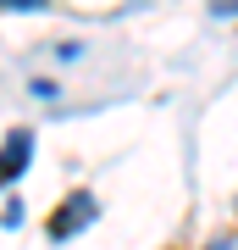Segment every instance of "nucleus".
Segmentation results:
<instances>
[{"label":"nucleus","instance_id":"nucleus-3","mask_svg":"<svg viewBox=\"0 0 238 250\" xmlns=\"http://www.w3.org/2000/svg\"><path fill=\"white\" fill-rule=\"evenodd\" d=\"M0 6H6V11H44L50 0H0Z\"/></svg>","mask_w":238,"mask_h":250},{"label":"nucleus","instance_id":"nucleus-5","mask_svg":"<svg viewBox=\"0 0 238 250\" xmlns=\"http://www.w3.org/2000/svg\"><path fill=\"white\" fill-rule=\"evenodd\" d=\"M211 17H238V0H211Z\"/></svg>","mask_w":238,"mask_h":250},{"label":"nucleus","instance_id":"nucleus-1","mask_svg":"<svg viewBox=\"0 0 238 250\" xmlns=\"http://www.w3.org/2000/svg\"><path fill=\"white\" fill-rule=\"evenodd\" d=\"M94 217H100L94 195H83V189H72V195H67L61 206H55V211H50V223H44V233H50L55 245H67L72 233H78V228H89Z\"/></svg>","mask_w":238,"mask_h":250},{"label":"nucleus","instance_id":"nucleus-6","mask_svg":"<svg viewBox=\"0 0 238 250\" xmlns=\"http://www.w3.org/2000/svg\"><path fill=\"white\" fill-rule=\"evenodd\" d=\"M205 250H238V239H233V233H221V239H211Z\"/></svg>","mask_w":238,"mask_h":250},{"label":"nucleus","instance_id":"nucleus-4","mask_svg":"<svg viewBox=\"0 0 238 250\" xmlns=\"http://www.w3.org/2000/svg\"><path fill=\"white\" fill-rule=\"evenodd\" d=\"M0 223H6V228H17V223H22V200H11L6 211H0Z\"/></svg>","mask_w":238,"mask_h":250},{"label":"nucleus","instance_id":"nucleus-2","mask_svg":"<svg viewBox=\"0 0 238 250\" xmlns=\"http://www.w3.org/2000/svg\"><path fill=\"white\" fill-rule=\"evenodd\" d=\"M28 161H34V128H11L6 145H0V189H6V184H17Z\"/></svg>","mask_w":238,"mask_h":250}]
</instances>
